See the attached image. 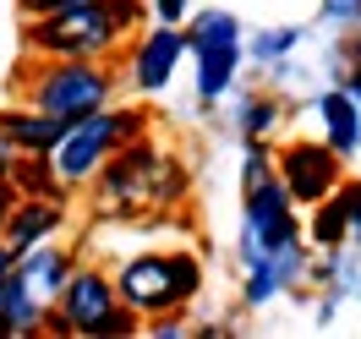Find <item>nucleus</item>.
<instances>
[{
	"instance_id": "nucleus-26",
	"label": "nucleus",
	"mask_w": 361,
	"mask_h": 339,
	"mask_svg": "<svg viewBox=\"0 0 361 339\" xmlns=\"http://www.w3.org/2000/svg\"><path fill=\"white\" fill-rule=\"evenodd\" d=\"M350 241L361 247V186L350 181Z\"/></svg>"
},
{
	"instance_id": "nucleus-12",
	"label": "nucleus",
	"mask_w": 361,
	"mask_h": 339,
	"mask_svg": "<svg viewBox=\"0 0 361 339\" xmlns=\"http://www.w3.org/2000/svg\"><path fill=\"white\" fill-rule=\"evenodd\" d=\"M317 115H323V137H329V148H334L339 159H350L361 148V110H356V99H350L345 88H334V93L317 99Z\"/></svg>"
},
{
	"instance_id": "nucleus-8",
	"label": "nucleus",
	"mask_w": 361,
	"mask_h": 339,
	"mask_svg": "<svg viewBox=\"0 0 361 339\" xmlns=\"http://www.w3.org/2000/svg\"><path fill=\"white\" fill-rule=\"evenodd\" d=\"M115 301H121V295H115V279H104L99 269H71V279L61 285V295H55V307H61L71 334H93L99 317L110 312Z\"/></svg>"
},
{
	"instance_id": "nucleus-2",
	"label": "nucleus",
	"mask_w": 361,
	"mask_h": 339,
	"mask_svg": "<svg viewBox=\"0 0 361 339\" xmlns=\"http://www.w3.org/2000/svg\"><path fill=\"white\" fill-rule=\"evenodd\" d=\"M99 214H132V208H148V203H176L180 197V164L159 142L148 137H132L121 142L99 170Z\"/></svg>"
},
{
	"instance_id": "nucleus-6",
	"label": "nucleus",
	"mask_w": 361,
	"mask_h": 339,
	"mask_svg": "<svg viewBox=\"0 0 361 339\" xmlns=\"http://www.w3.org/2000/svg\"><path fill=\"white\" fill-rule=\"evenodd\" d=\"M301 241V225H295V203L285 181L269 175V181L247 186V235H241V263L263 257V252H279V247H295Z\"/></svg>"
},
{
	"instance_id": "nucleus-10",
	"label": "nucleus",
	"mask_w": 361,
	"mask_h": 339,
	"mask_svg": "<svg viewBox=\"0 0 361 339\" xmlns=\"http://www.w3.org/2000/svg\"><path fill=\"white\" fill-rule=\"evenodd\" d=\"M180 49H186V39H180L170 23L154 27V33L137 44V55H132V82H137L142 93H159L164 82H170V71H176Z\"/></svg>"
},
{
	"instance_id": "nucleus-14",
	"label": "nucleus",
	"mask_w": 361,
	"mask_h": 339,
	"mask_svg": "<svg viewBox=\"0 0 361 339\" xmlns=\"http://www.w3.org/2000/svg\"><path fill=\"white\" fill-rule=\"evenodd\" d=\"M39 317H44V301L27 295L23 273H17V263H11V273L0 279V323H6V334H33Z\"/></svg>"
},
{
	"instance_id": "nucleus-3",
	"label": "nucleus",
	"mask_w": 361,
	"mask_h": 339,
	"mask_svg": "<svg viewBox=\"0 0 361 339\" xmlns=\"http://www.w3.org/2000/svg\"><path fill=\"white\" fill-rule=\"evenodd\" d=\"M142 126H148V115H142V110H104V104L88 110L82 121H71L66 132L55 137V148L44 154L49 170H55V181H88L121 142L142 137Z\"/></svg>"
},
{
	"instance_id": "nucleus-23",
	"label": "nucleus",
	"mask_w": 361,
	"mask_h": 339,
	"mask_svg": "<svg viewBox=\"0 0 361 339\" xmlns=\"http://www.w3.org/2000/svg\"><path fill=\"white\" fill-rule=\"evenodd\" d=\"M323 23H361V0H323Z\"/></svg>"
},
{
	"instance_id": "nucleus-9",
	"label": "nucleus",
	"mask_w": 361,
	"mask_h": 339,
	"mask_svg": "<svg viewBox=\"0 0 361 339\" xmlns=\"http://www.w3.org/2000/svg\"><path fill=\"white\" fill-rule=\"evenodd\" d=\"M61 225H66V203H55V197H17L11 214H6V225H0V235H6L11 252H27L39 241H49Z\"/></svg>"
},
{
	"instance_id": "nucleus-17",
	"label": "nucleus",
	"mask_w": 361,
	"mask_h": 339,
	"mask_svg": "<svg viewBox=\"0 0 361 339\" xmlns=\"http://www.w3.org/2000/svg\"><path fill=\"white\" fill-rule=\"evenodd\" d=\"M219 44H241V23L230 11H197L192 17V33H186V49H219Z\"/></svg>"
},
{
	"instance_id": "nucleus-30",
	"label": "nucleus",
	"mask_w": 361,
	"mask_h": 339,
	"mask_svg": "<svg viewBox=\"0 0 361 339\" xmlns=\"http://www.w3.org/2000/svg\"><path fill=\"white\" fill-rule=\"evenodd\" d=\"M11 263H17V252H11V247H6V241H0V279L11 273Z\"/></svg>"
},
{
	"instance_id": "nucleus-29",
	"label": "nucleus",
	"mask_w": 361,
	"mask_h": 339,
	"mask_svg": "<svg viewBox=\"0 0 361 339\" xmlns=\"http://www.w3.org/2000/svg\"><path fill=\"white\" fill-rule=\"evenodd\" d=\"M11 159H17V142L0 132V170H11Z\"/></svg>"
},
{
	"instance_id": "nucleus-1",
	"label": "nucleus",
	"mask_w": 361,
	"mask_h": 339,
	"mask_svg": "<svg viewBox=\"0 0 361 339\" xmlns=\"http://www.w3.org/2000/svg\"><path fill=\"white\" fill-rule=\"evenodd\" d=\"M142 17V0H71L61 11H44L27 27V44L39 55H110Z\"/></svg>"
},
{
	"instance_id": "nucleus-18",
	"label": "nucleus",
	"mask_w": 361,
	"mask_h": 339,
	"mask_svg": "<svg viewBox=\"0 0 361 339\" xmlns=\"http://www.w3.org/2000/svg\"><path fill=\"white\" fill-rule=\"evenodd\" d=\"M11 175H17V197H61V181H55L44 154H17Z\"/></svg>"
},
{
	"instance_id": "nucleus-31",
	"label": "nucleus",
	"mask_w": 361,
	"mask_h": 339,
	"mask_svg": "<svg viewBox=\"0 0 361 339\" xmlns=\"http://www.w3.org/2000/svg\"><path fill=\"white\" fill-rule=\"evenodd\" d=\"M350 49H356V61H361V33H356V44H350Z\"/></svg>"
},
{
	"instance_id": "nucleus-27",
	"label": "nucleus",
	"mask_w": 361,
	"mask_h": 339,
	"mask_svg": "<svg viewBox=\"0 0 361 339\" xmlns=\"http://www.w3.org/2000/svg\"><path fill=\"white\" fill-rule=\"evenodd\" d=\"M61 6H71V0H23V11H33V17H44V11H61Z\"/></svg>"
},
{
	"instance_id": "nucleus-24",
	"label": "nucleus",
	"mask_w": 361,
	"mask_h": 339,
	"mask_svg": "<svg viewBox=\"0 0 361 339\" xmlns=\"http://www.w3.org/2000/svg\"><path fill=\"white\" fill-rule=\"evenodd\" d=\"M11 203H17V186H11V170H0V225H6Z\"/></svg>"
},
{
	"instance_id": "nucleus-11",
	"label": "nucleus",
	"mask_w": 361,
	"mask_h": 339,
	"mask_svg": "<svg viewBox=\"0 0 361 339\" xmlns=\"http://www.w3.org/2000/svg\"><path fill=\"white\" fill-rule=\"evenodd\" d=\"M17 273H23V285L33 301H44V307H55V295H61V285L71 279V252L49 247V241H39V247L17 252Z\"/></svg>"
},
{
	"instance_id": "nucleus-5",
	"label": "nucleus",
	"mask_w": 361,
	"mask_h": 339,
	"mask_svg": "<svg viewBox=\"0 0 361 339\" xmlns=\"http://www.w3.org/2000/svg\"><path fill=\"white\" fill-rule=\"evenodd\" d=\"M33 110L55 115V121H82L88 110H99V104H110L115 93V71L99 66V61H88V55H49V66H39V77H33Z\"/></svg>"
},
{
	"instance_id": "nucleus-4",
	"label": "nucleus",
	"mask_w": 361,
	"mask_h": 339,
	"mask_svg": "<svg viewBox=\"0 0 361 339\" xmlns=\"http://www.w3.org/2000/svg\"><path fill=\"white\" fill-rule=\"evenodd\" d=\"M197 290H203V263H197L192 252H170V257H132L126 269L115 273V295H121L137 317L180 312Z\"/></svg>"
},
{
	"instance_id": "nucleus-13",
	"label": "nucleus",
	"mask_w": 361,
	"mask_h": 339,
	"mask_svg": "<svg viewBox=\"0 0 361 339\" xmlns=\"http://www.w3.org/2000/svg\"><path fill=\"white\" fill-rule=\"evenodd\" d=\"M0 132L17 142V154H49L55 137L66 132V121H55L44 110H6L0 115Z\"/></svg>"
},
{
	"instance_id": "nucleus-25",
	"label": "nucleus",
	"mask_w": 361,
	"mask_h": 339,
	"mask_svg": "<svg viewBox=\"0 0 361 339\" xmlns=\"http://www.w3.org/2000/svg\"><path fill=\"white\" fill-rule=\"evenodd\" d=\"M154 11H159V23H180L186 17V0H154Z\"/></svg>"
},
{
	"instance_id": "nucleus-15",
	"label": "nucleus",
	"mask_w": 361,
	"mask_h": 339,
	"mask_svg": "<svg viewBox=\"0 0 361 339\" xmlns=\"http://www.w3.org/2000/svg\"><path fill=\"white\" fill-rule=\"evenodd\" d=\"M312 241L323 252H334L339 241H350V181H339L323 203H312Z\"/></svg>"
},
{
	"instance_id": "nucleus-19",
	"label": "nucleus",
	"mask_w": 361,
	"mask_h": 339,
	"mask_svg": "<svg viewBox=\"0 0 361 339\" xmlns=\"http://www.w3.org/2000/svg\"><path fill=\"white\" fill-rule=\"evenodd\" d=\"M290 44H295V27H269V33H257V39H252V55H257L263 66H274V61H285V55H290Z\"/></svg>"
},
{
	"instance_id": "nucleus-16",
	"label": "nucleus",
	"mask_w": 361,
	"mask_h": 339,
	"mask_svg": "<svg viewBox=\"0 0 361 339\" xmlns=\"http://www.w3.org/2000/svg\"><path fill=\"white\" fill-rule=\"evenodd\" d=\"M235 66H241V44H219V49H197V93L208 104L235 82Z\"/></svg>"
},
{
	"instance_id": "nucleus-28",
	"label": "nucleus",
	"mask_w": 361,
	"mask_h": 339,
	"mask_svg": "<svg viewBox=\"0 0 361 339\" xmlns=\"http://www.w3.org/2000/svg\"><path fill=\"white\" fill-rule=\"evenodd\" d=\"M345 93H350V99H356V110H361V61L350 71H345Z\"/></svg>"
},
{
	"instance_id": "nucleus-7",
	"label": "nucleus",
	"mask_w": 361,
	"mask_h": 339,
	"mask_svg": "<svg viewBox=\"0 0 361 339\" xmlns=\"http://www.w3.org/2000/svg\"><path fill=\"white\" fill-rule=\"evenodd\" d=\"M339 164H345V159H339L329 142H290L285 154L274 159V175L285 181L290 203H323L339 186V175H345Z\"/></svg>"
},
{
	"instance_id": "nucleus-21",
	"label": "nucleus",
	"mask_w": 361,
	"mask_h": 339,
	"mask_svg": "<svg viewBox=\"0 0 361 339\" xmlns=\"http://www.w3.org/2000/svg\"><path fill=\"white\" fill-rule=\"evenodd\" d=\"M279 104L274 99H247V115H241V126H247V137H269L274 126H279Z\"/></svg>"
},
{
	"instance_id": "nucleus-20",
	"label": "nucleus",
	"mask_w": 361,
	"mask_h": 339,
	"mask_svg": "<svg viewBox=\"0 0 361 339\" xmlns=\"http://www.w3.org/2000/svg\"><path fill=\"white\" fill-rule=\"evenodd\" d=\"M137 323H142V317H137L132 307H126V301H115L110 312L99 317V328H93V339H126V334H137Z\"/></svg>"
},
{
	"instance_id": "nucleus-22",
	"label": "nucleus",
	"mask_w": 361,
	"mask_h": 339,
	"mask_svg": "<svg viewBox=\"0 0 361 339\" xmlns=\"http://www.w3.org/2000/svg\"><path fill=\"white\" fill-rule=\"evenodd\" d=\"M269 175H274V148H269V137H252L247 170H241V186H257V181H269Z\"/></svg>"
}]
</instances>
